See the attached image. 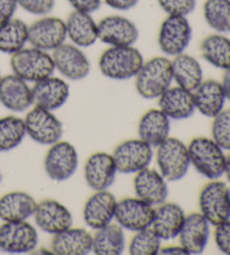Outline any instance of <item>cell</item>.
<instances>
[{
  "label": "cell",
  "mask_w": 230,
  "mask_h": 255,
  "mask_svg": "<svg viewBox=\"0 0 230 255\" xmlns=\"http://www.w3.org/2000/svg\"><path fill=\"white\" fill-rule=\"evenodd\" d=\"M199 209L211 226L230 219V187L220 179L210 180L199 195Z\"/></svg>",
  "instance_id": "obj_6"
},
{
  "label": "cell",
  "mask_w": 230,
  "mask_h": 255,
  "mask_svg": "<svg viewBox=\"0 0 230 255\" xmlns=\"http://www.w3.org/2000/svg\"><path fill=\"white\" fill-rule=\"evenodd\" d=\"M155 148L154 156L157 170L167 182L180 181L188 174L191 163L187 144L170 136Z\"/></svg>",
  "instance_id": "obj_5"
},
{
  "label": "cell",
  "mask_w": 230,
  "mask_h": 255,
  "mask_svg": "<svg viewBox=\"0 0 230 255\" xmlns=\"http://www.w3.org/2000/svg\"><path fill=\"white\" fill-rule=\"evenodd\" d=\"M55 70L70 81H81L91 71L90 60L81 47L72 43H64L52 52Z\"/></svg>",
  "instance_id": "obj_12"
},
{
  "label": "cell",
  "mask_w": 230,
  "mask_h": 255,
  "mask_svg": "<svg viewBox=\"0 0 230 255\" xmlns=\"http://www.w3.org/2000/svg\"><path fill=\"white\" fill-rule=\"evenodd\" d=\"M37 201L24 191H11L0 198V219L2 222H21L33 217Z\"/></svg>",
  "instance_id": "obj_29"
},
{
  "label": "cell",
  "mask_w": 230,
  "mask_h": 255,
  "mask_svg": "<svg viewBox=\"0 0 230 255\" xmlns=\"http://www.w3.org/2000/svg\"><path fill=\"white\" fill-rule=\"evenodd\" d=\"M139 29L134 21L120 15H109L98 21V41L108 46L135 45Z\"/></svg>",
  "instance_id": "obj_14"
},
{
  "label": "cell",
  "mask_w": 230,
  "mask_h": 255,
  "mask_svg": "<svg viewBox=\"0 0 230 255\" xmlns=\"http://www.w3.org/2000/svg\"><path fill=\"white\" fill-rule=\"evenodd\" d=\"M79 166V154L74 145L66 140L51 145L44 157V170L52 181L63 182L71 179Z\"/></svg>",
  "instance_id": "obj_10"
},
{
  "label": "cell",
  "mask_w": 230,
  "mask_h": 255,
  "mask_svg": "<svg viewBox=\"0 0 230 255\" xmlns=\"http://www.w3.org/2000/svg\"><path fill=\"white\" fill-rule=\"evenodd\" d=\"M18 7L30 15L46 16L54 9L55 0H17Z\"/></svg>",
  "instance_id": "obj_39"
},
{
  "label": "cell",
  "mask_w": 230,
  "mask_h": 255,
  "mask_svg": "<svg viewBox=\"0 0 230 255\" xmlns=\"http://www.w3.org/2000/svg\"><path fill=\"white\" fill-rule=\"evenodd\" d=\"M108 7L118 11H127L137 6L139 0H103Z\"/></svg>",
  "instance_id": "obj_43"
},
{
  "label": "cell",
  "mask_w": 230,
  "mask_h": 255,
  "mask_svg": "<svg viewBox=\"0 0 230 255\" xmlns=\"http://www.w3.org/2000/svg\"><path fill=\"white\" fill-rule=\"evenodd\" d=\"M171 120L160 108L149 109L140 117L137 133L138 138L152 147H157L170 137Z\"/></svg>",
  "instance_id": "obj_28"
},
{
  "label": "cell",
  "mask_w": 230,
  "mask_h": 255,
  "mask_svg": "<svg viewBox=\"0 0 230 255\" xmlns=\"http://www.w3.org/2000/svg\"><path fill=\"white\" fill-rule=\"evenodd\" d=\"M201 56L206 62L219 70L230 68V37L214 33L206 36L200 44Z\"/></svg>",
  "instance_id": "obj_32"
},
{
  "label": "cell",
  "mask_w": 230,
  "mask_h": 255,
  "mask_svg": "<svg viewBox=\"0 0 230 255\" xmlns=\"http://www.w3.org/2000/svg\"><path fill=\"white\" fill-rule=\"evenodd\" d=\"M211 138L224 151H230V108H225L212 118Z\"/></svg>",
  "instance_id": "obj_37"
},
{
  "label": "cell",
  "mask_w": 230,
  "mask_h": 255,
  "mask_svg": "<svg viewBox=\"0 0 230 255\" xmlns=\"http://www.w3.org/2000/svg\"><path fill=\"white\" fill-rule=\"evenodd\" d=\"M68 2L73 10L88 12V14H94L103 5V0H68Z\"/></svg>",
  "instance_id": "obj_41"
},
{
  "label": "cell",
  "mask_w": 230,
  "mask_h": 255,
  "mask_svg": "<svg viewBox=\"0 0 230 255\" xmlns=\"http://www.w3.org/2000/svg\"><path fill=\"white\" fill-rule=\"evenodd\" d=\"M132 186L136 197L144 200L153 207L165 202L169 197V186L166 179L160 171L152 168H146L135 173Z\"/></svg>",
  "instance_id": "obj_20"
},
{
  "label": "cell",
  "mask_w": 230,
  "mask_h": 255,
  "mask_svg": "<svg viewBox=\"0 0 230 255\" xmlns=\"http://www.w3.org/2000/svg\"><path fill=\"white\" fill-rule=\"evenodd\" d=\"M0 183H1V173H0Z\"/></svg>",
  "instance_id": "obj_47"
},
{
  "label": "cell",
  "mask_w": 230,
  "mask_h": 255,
  "mask_svg": "<svg viewBox=\"0 0 230 255\" xmlns=\"http://www.w3.org/2000/svg\"><path fill=\"white\" fill-rule=\"evenodd\" d=\"M196 111L207 118H214L226 106V95L220 81L208 79L203 80L193 91Z\"/></svg>",
  "instance_id": "obj_26"
},
{
  "label": "cell",
  "mask_w": 230,
  "mask_h": 255,
  "mask_svg": "<svg viewBox=\"0 0 230 255\" xmlns=\"http://www.w3.org/2000/svg\"><path fill=\"white\" fill-rule=\"evenodd\" d=\"M38 232L27 221L3 222L0 225V250L11 254L32 253L37 249Z\"/></svg>",
  "instance_id": "obj_11"
},
{
  "label": "cell",
  "mask_w": 230,
  "mask_h": 255,
  "mask_svg": "<svg viewBox=\"0 0 230 255\" xmlns=\"http://www.w3.org/2000/svg\"><path fill=\"white\" fill-rule=\"evenodd\" d=\"M183 208L175 202H163L154 207V216L150 228L162 241H171L178 237L185 219Z\"/></svg>",
  "instance_id": "obj_23"
},
{
  "label": "cell",
  "mask_w": 230,
  "mask_h": 255,
  "mask_svg": "<svg viewBox=\"0 0 230 255\" xmlns=\"http://www.w3.org/2000/svg\"><path fill=\"white\" fill-rule=\"evenodd\" d=\"M144 56L134 45L109 46L99 58V70L104 77L126 81L136 77L144 64Z\"/></svg>",
  "instance_id": "obj_1"
},
{
  "label": "cell",
  "mask_w": 230,
  "mask_h": 255,
  "mask_svg": "<svg viewBox=\"0 0 230 255\" xmlns=\"http://www.w3.org/2000/svg\"><path fill=\"white\" fill-rule=\"evenodd\" d=\"M154 207L138 197H127L117 201L115 221L123 230L138 232L152 225Z\"/></svg>",
  "instance_id": "obj_16"
},
{
  "label": "cell",
  "mask_w": 230,
  "mask_h": 255,
  "mask_svg": "<svg viewBox=\"0 0 230 255\" xmlns=\"http://www.w3.org/2000/svg\"><path fill=\"white\" fill-rule=\"evenodd\" d=\"M214 239L220 252L230 255V219L215 226Z\"/></svg>",
  "instance_id": "obj_40"
},
{
  "label": "cell",
  "mask_w": 230,
  "mask_h": 255,
  "mask_svg": "<svg viewBox=\"0 0 230 255\" xmlns=\"http://www.w3.org/2000/svg\"><path fill=\"white\" fill-rule=\"evenodd\" d=\"M117 173L113 155L106 152L91 154L83 168L86 183L94 191L108 190L116 181Z\"/></svg>",
  "instance_id": "obj_19"
},
{
  "label": "cell",
  "mask_w": 230,
  "mask_h": 255,
  "mask_svg": "<svg viewBox=\"0 0 230 255\" xmlns=\"http://www.w3.org/2000/svg\"><path fill=\"white\" fill-rule=\"evenodd\" d=\"M171 64L173 81L176 86L193 92L205 80L201 63L194 56L187 54L185 52L174 56L173 60H171Z\"/></svg>",
  "instance_id": "obj_30"
},
{
  "label": "cell",
  "mask_w": 230,
  "mask_h": 255,
  "mask_svg": "<svg viewBox=\"0 0 230 255\" xmlns=\"http://www.w3.org/2000/svg\"><path fill=\"white\" fill-rule=\"evenodd\" d=\"M68 39L65 20L55 16H42L28 26V43L39 50L53 52Z\"/></svg>",
  "instance_id": "obj_13"
},
{
  "label": "cell",
  "mask_w": 230,
  "mask_h": 255,
  "mask_svg": "<svg viewBox=\"0 0 230 255\" xmlns=\"http://www.w3.org/2000/svg\"><path fill=\"white\" fill-rule=\"evenodd\" d=\"M157 3L167 16L188 17L197 7V0H157Z\"/></svg>",
  "instance_id": "obj_38"
},
{
  "label": "cell",
  "mask_w": 230,
  "mask_h": 255,
  "mask_svg": "<svg viewBox=\"0 0 230 255\" xmlns=\"http://www.w3.org/2000/svg\"><path fill=\"white\" fill-rule=\"evenodd\" d=\"M28 43V25L19 18H11L0 25V52L14 54Z\"/></svg>",
  "instance_id": "obj_33"
},
{
  "label": "cell",
  "mask_w": 230,
  "mask_h": 255,
  "mask_svg": "<svg viewBox=\"0 0 230 255\" xmlns=\"http://www.w3.org/2000/svg\"><path fill=\"white\" fill-rule=\"evenodd\" d=\"M210 227L209 222L200 213L187 215L178 235L180 245L188 254L203 253L210 240Z\"/></svg>",
  "instance_id": "obj_22"
},
{
  "label": "cell",
  "mask_w": 230,
  "mask_h": 255,
  "mask_svg": "<svg viewBox=\"0 0 230 255\" xmlns=\"http://www.w3.org/2000/svg\"><path fill=\"white\" fill-rule=\"evenodd\" d=\"M112 155L119 173L135 174L152 163L154 147L140 138L126 139L117 145Z\"/></svg>",
  "instance_id": "obj_9"
},
{
  "label": "cell",
  "mask_w": 230,
  "mask_h": 255,
  "mask_svg": "<svg viewBox=\"0 0 230 255\" xmlns=\"http://www.w3.org/2000/svg\"><path fill=\"white\" fill-rule=\"evenodd\" d=\"M17 8V0H0V25L14 18Z\"/></svg>",
  "instance_id": "obj_42"
},
{
  "label": "cell",
  "mask_w": 230,
  "mask_h": 255,
  "mask_svg": "<svg viewBox=\"0 0 230 255\" xmlns=\"http://www.w3.org/2000/svg\"><path fill=\"white\" fill-rule=\"evenodd\" d=\"M173 82L171 60L167 56H154L144 61L135 77V88L141 98L158 99Z\"/></svg>",
  "instance_id": "obj_2"
},
{
  "label": "cell",
  "mask_w": 230,
  "mask_h": 255,
  "mask_svg": "<svg viewBox=\"0 0 230 255\" xmlns=\"http://www.w3.org/2000/svg\"><path fill=\"white\" fill-rule=\"evenodd\" d=\"M0 104L12 113H24L33 107L32 87L11 73L0 79Z\"/></svg>",
  "instance_id": "obj_21"
},
{
  "label": "cell",
  "mask_w": 230,
  "mask_h": 255,
  "mask_svg": "<svg viewBox=\"0 0 230 255\" xmlns=\"http://www.w3.org/2000/svg\"><path fill=\"white\" fill-rule=\"evenodd\" d=\"M26 136L25 122L17 116L0 118V152H9L18 147Z\"/></svg>",
  "instance_id": "obj_35"
},
{
  "label": "cell",
  "mask_w": 230,
  "mask_h": 255,
  "mask_svg": "<svg viewBox=\"0 0 230 255\" xmlns=\"http://www.w3.org/2000/svg\"><path fill=\"white\" fill-rule=\"evenodd\" d=\"M160 254L163 255H189L187 253V251H185L182 246L181 245H172V246H167V248H162L160 251Z\"/></svg>",
  "instance_id": "obj_44"
},
{
  "label": "cell",
  "mask_w": 230,
  "mask_h": 255,
  "mask_svg": "<svg viewBox=\"0 0 230 255\" xmlns=\"http://www.w3.org/2000/svg\"><path fill=\"white\" fill-rule=\"evenodd\" d=\"M203 18L215 33H230V0H206Z\"/></svg>",
  "instance_id": "obj_34"
},
{
  "label": "cell",
  "mask_w": 230,
  "mask_h": 255,
  "mask_svg": "<svg viewBox=\"0 0 230 255\" xmlns=\"http://www.w3.org/2000/svg\"><path fill=\"white\" fill-rule=\"evenodd\" d=\"M192 34L193 29L188 17L167 16L158 30V47L167 58H174L187 51L192 41Z\"/></svg>",
  "instance_id": "obj_7"
},
{
  "label": "cell",
  "mask_w": 230,
  "mask_h": 255,
  "mask_svg": "<svg viewBox=\"0 0 230 255\" xmlns=\"http://www.w3.org/2000/svg\"><path fill=\"white\" fill-rule=\"evenodd\" d=\"M0 79H1V73H0Z\"/></svg>",
  "instance_id": "obj_48"
},
{
  "label": "cell",
  "mask_w": 230,
  "mask_h": 255,
  "mask_svg": "<svg viewBox=\"0 0 230 255\" xmlns=\"http://www.w3.org/2000/svg\"><path fill=\"white\" fill-rule=\"evenodd\" d=\"M26 135L39 145L51 146L62 139L63 124L53 112L33 106L24 118Z\"/></svg>",
  "instance_id": "obj_8"
},
{
  "label": "cell",
  "mask_w": 230,
  "mask_h": 255,
  "mask_svg": "<svg viewBox=\"0 0 230 255\" xmlns=\"http://www.w3.org/2000/svg\"><path fill=\"white\" fill-rule=\"evenodd\" d=\"M10 68L16 74L28 83H35L51 77L55 72L54 62L50 52L34 46L24 47L10 55Z\"/></svg>",
  "instance_id": "obj_4"
},
{
  "label": "cell",
  "mask_w": 230,
  "mask_h": 255,
  "mask_svg": "<svg viewBox=\"0 0 230 255\" xmlns=\"http://www.w3.org/2000/svg\"><path fill=\"white\" fill-rule=\"evenodd\" d=\"M224 177L226 178V181H227L228 186L230 187V151L228 152V154H226V164H225Z\"/></svg>",
  "instance_id": "obj_46"
},
{
  "label": "cell",
  "mask_w": 230,
  "mask_h": 255,
  "mask_svg": "<svg viewBox=\"0 0 230 255\" xmlns=\"http://www.w3.org/2000/svg\"><path fill=\"white\" fill-rule=\"evenodd\" d=\"M221 86L224 88L225 95H226V99L230 103V68L224 71V76H223V80L220 81Z\"/></svg>",
  "instance_id": "obj_45"
},
{
  "label": "cell",
  "mask_w": 230,
  "mask_h": 255,
  "mask_svg": "<svg viewBox=\"0 0 230 255\" xmlns=\"http://www.w3.org/2000/svg\"><path fill=\"white\" fill-rule=\"evenodd\" d=\"M117 199L109 190L95 191L83 206L82 217L86 225L97 231L115 221Z\"/></svg>",
  "instance_id": "obj_17"
},
{
  "label": "cell",
  "mask_w": 230,
  "mask_h": 255,
  "mask_svg": "<svg viewBox=\"0 0 230 255\" xmlns=\"http://www.w3.org/2000/svg\"><path fill=\"white\" fill-rule=\"evenodd\" d=\"M33 106L54 112L64 106L70 98V86L65 79L47 77L32 87Z\"/></svg>",
  "instance_id": "obj_18"
},
{
  "label": "cell",
  "mask_w": 230,
  "mask_h": 255,
  "mask_svg": "<svg viewBox=\"0 0 230 255\" xmlns=\"http://www.w3.org/2000/svg\"><path fill=\"white\" fill-rule=\"evenodd\" d=\"M158 106L171 121L188 120L196 112L193 92L179 86H171L158 98Z\"/></svg>",
  "instance_id": "obj_25"
},
{
  "label": "cell",
  "mask_w": 230,
  "mask_h": 255,
  "mask_svg": "<svg viewBox=\"0 0 230 255\" xmlns=\"http://www.w3.org/2000/svg\"><path fill=\"white\" fill-rule=\"evenodd\" d=\"M50 250L56 255H87L92 252V235L85 228L72 226L53 235Z\"/></svg>",
  "instance_id": "obj_24"
},
{
  "label": "cell",
  "mask_w": 230,
  "mask_h": 255,
  "mask_svg": "<svg viewBox=\"0 0 230 255\" xmlns=\"http://www.w3.org/2000/svg\"><path fill=\"white\" fill-rule=\"evenodd\" d=\"M190 163L198 173L208 180L224 177L226 151L211 137L199 136L191 139L188 145Z\"/></svg>",
  "instance_id": "obj_3"
},
{
  "label": "cell",
  "mask_w": 230,
  "mask_h": 255,
  "mask_svg": "<svg viewBox=\"0 0 230 255\" xmlns=\"http://www.w3.org/2000/svg\"><path fill=\"white\" fill-rule=\"evenodd\" d=\"M70 42L81 48L90 47L98 41V23L92 14L73 10L65 20Z\"/></svg>",
  "instance_id": "obj_27"
},
{
  "label": "cell",
  "mask_w": 230,
  "mask_h": 255,
  "mask_svg": "<svg viewBox=\"0 0 230 255\" xmlns=\"http://www.w3.org/2000/svg\"><path fill=\"white\" fill-rule=\"evenodd\" d=\"M125 230L117 223L97 230L92 235V252L97 255H119L126 249Z\"/></svg>",
  "instance_id": "obj_31"
},
{
  "label": "cell",
  "mask_w": 230,
  "mask_h": 255,
  "mask_svg": "<svg viewBox=\"0 0 230 255\" xmlns=\"http://www.w3.org/2000/svg\"><path fill=\"white\" fill-rule=\"evenodd\" d=\"M162 249V240L152 228H145L134 233L128 244L131 255H156Z\"/></svg>",
  "instance_id": "obj_36"
},
{
  "label": "cell",
  "mask_w": 230,
  "mask_h": 255,
  "mask_svg": "<svg viewBox=\"0 0 230 255\" xmlns=\"http://www.w3.org/2000/svg\"><path fill=\"white\" fill-rule=\"evenodd\" d=\"M33 218L38 230L50 235H55L73 226L71 210L55 199L37 202Z\"/></svg>",
  "instance_id": "obj_15"
}]
</instances>
